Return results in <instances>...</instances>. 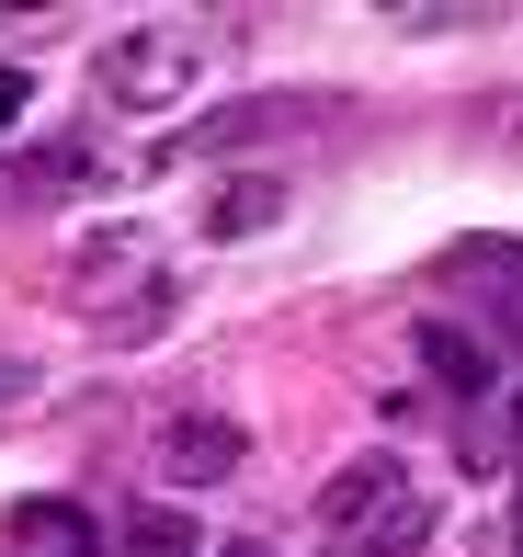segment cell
I'll return each mask as SVG.
<instances>
[{"instance_id": "1", "label": "cell", "mask_w": 523, "mask_h": 557, "mask_svg": "<svg viewBox=\"0 0 523 557\" xmlns=\"http://www.w3.org/2000/svg\"><path fill=\"white\" fill-rule=\"evenodd\" d=\"M433 546V490L398 455H353L319 490V557H421Z\"/></svg>"}, {"instance_id": "2", "label": "cell", "mask_w": 523, "mask_h": 557, "mask_svg": "<svg viewBox=\"0 0 523 557\" xmlns=\"http://www.w3.org/2000/svg\"><path fill=\"white\" fill-rule=\"evenodd\" d=\"M216 81V35L206 23H137V35H114L103 58H91V103L103 114H171V103H194V91Z\"/></svg>"}, {"instance_id": "3", "label": "cell", "mask_w": 523, "mask_h": 557, "mask_svg": "<svg viewBox=\"0 0 523 557\" xmlns=\"http://www.w3.org/2000/svg\"><path fill=\"white\" fill-rule=\"evenodd\" d=\"M239 455H251V433L228 410H160L148 421V478L160 490H228Z\"/></svg>"}, {"instance_id": "4", "label": "cell", "mask_w": 523, "mask_h": 557, "mask_svg": "<svg viewBox=\"0 0 523 557\" xmlns=\"http://www.w3.org/2000/svg\"><path fill=\"white\" fill-rule=\"evenodd\" d=\"M308 114H319V91H251V103L206 114L194 137H171L160 160H194V148H251V137H285V125H308Z\"/></svg>"}, {"instance_id": "5", "label": "cell", "mask_w": 523, "mask_h": 557, "mask_svg": "<svg viewBox=\"0 0 523 557\" xmlns=\"http://www.w3.org/2000/svg\"><path fill=\"white\" fill-rule=\"evenodd\" d=\"M262 227H285V183L273 171H228L206 194V239H262Z\"/></svg>"}, {"instance_id": "6", "label": "cell", "mask_w": 523, "mask_h": 557, "mask_svg": "<svg viewBox=\"0 0 523 557\" xmlns=\"http://www.w3.org/2000/svg\"><path fill=\"white\" fill-rule=\"evenodd\" d=\"M456 285H489L478 319L523 342V250H512V239H466V250H456Z\"/></svg>"}, {"instance_id": "7", "label": "cell", "mask_w": 523, "mask_h": 557, "mask_svg": "<svg viewBox=\"0 0 523 557\" xmlns=\"http://www.w3.org/2000/svg\"><path fill=\"white\" fill-rule=\"evenodd\" d=\"M410 352H421V364H433V375H444L456 398H489V387H501V364H489V352L466 342L456 319H410Z\"/></svg>"}, {"instance_id": "8", "label": "cell", "mask_w": 523, "mask_h": 557, "mask_svg": "<svg viewBox=\"0 0 523 557\" xmlns=\"http://www.w3.org/2000/svg\"><path fill=\"white\" fill-rule=\"evenodd\" d=\"M12 557H103V535H91L69 500H23L12 512Z\"/></svg>"}, {"instance_id": "9", "label": "cell", "mask_w": 523, "mask_h": 557, "mask_svg": "<svg viewBox=\"0 0 523 557\" xmlns=\"http://www.w3.org/2000/svg\"><path fill=\"white\" fill-rule=\"evenodd\" d=\"M126 557H206V535H194V512H171V500H137L126 512Z\"/></svg>"}, {"instance_id": "10", "label": "cell", "mask_w": 523, "mask_h": 557, "mask_svg": "<svg viewBox=\"0 0 523 557\" xmlns=\"http://www.w3.org/2000/svg\"><path fill=\"white\" fill-rule=\"evenodd\" d=\"M171 319V285H148V296H126V308H103V342H148Z\"/></svg>"}, {"instance_id": "11", "label": "cell", "mask_w": 523, "mask_h": 557, "mask_svg": "<svg viewBox=\"0 0 523 557\" xmlns=\"http://www.w3.org/2000/svg\"><path fill=\"white\" fill-rule=\"evenodd\" d=\"M35 103V81H23V69H0V137H12V114Z\"/></svg>"}, {"instance_id": "12", "label": "cell", "mask_w": 523, "mask_h": 557, "mask_svg": "<svg viewBox=\"0 0 523 557\" xmlns=\"http://www.w3.org/2000/svg\"><path fill=\"white\" fill-rule=\"evenodd\" d=\"M23 387H35V375H23V364H0V410H12V398H23Z\"/></svg>"}, {"instance_id": "13", "label": "cell", "mask_w": 523, "mask_h": 557, "mask_svg": "<svg viewBox=\"0 0 523 557\" xmlns=\"http://www.w3.org/2000/svg\"><path fill=\"white\" fill-rule=\"evenodd\" d=\"M228 557H262V546H251V535H239V546H228Z\"/></svg>"}, {"instance_id": "14", "label": "cell", "mask_w": 523, "mask_h": 557, "mask_svg": "<svg viewBox=\"0 0 523 557\" xmlns=\"http://www.w3.org/2000/svg\"><path fill=\"white\" fill-rule=\"evenodd\" d=\"M512 557H523V512H512Z\"/></svg>"}]
</instances>
